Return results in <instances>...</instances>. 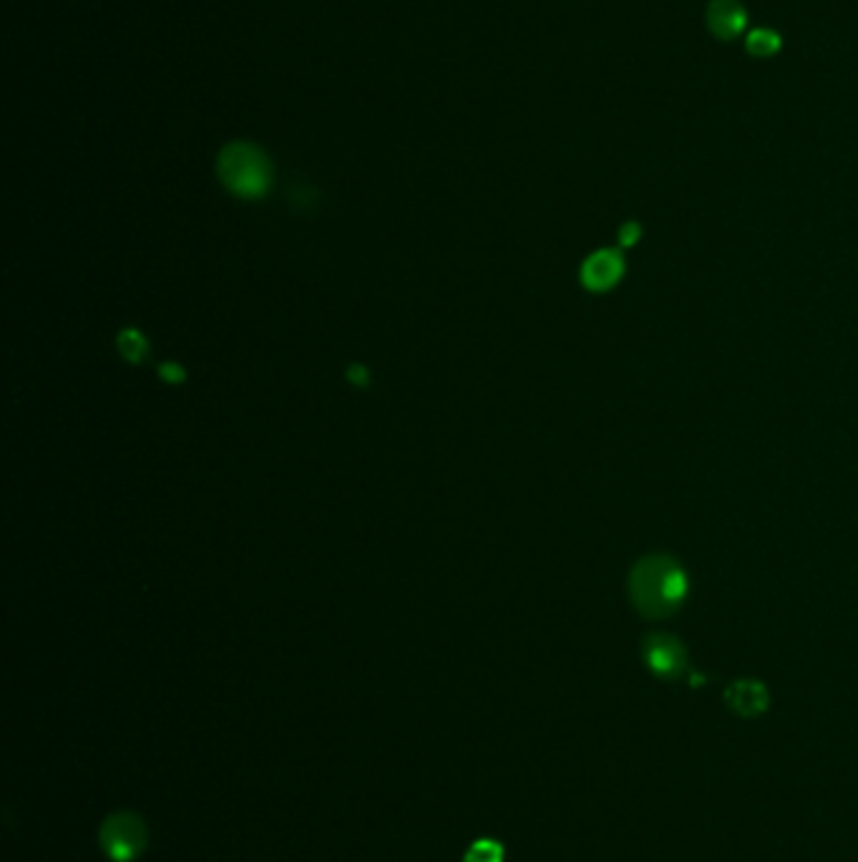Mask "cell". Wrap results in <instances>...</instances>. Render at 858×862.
<instances>
[{
  "instance_id": "cell-1",
  "label": "cell",
  "mask_w": 858,
  "mask_h": 862,
  "mask_svg": "<svg viewBox=\"0 0 858 862\" xmlns=\"http://www.w3.org/2000/svg\"><path fill=\"white\" fill-rule=\"evenodd\" d=\"M688 596V575L668 555H647L629 575V598L647 618L675 613Z\"/></svg>"
},
{
  "instance_id": "cell-2",
  "label": "cell",
  "mask_w": 858,
  "mask_h": 862,
  "mask_svg": "<svg viewBox=\"0 0 858 862\" xmlns=\"http://www.w3.org/2000/svg\"><path fill=\"white\" fill-rule=\"evenodd\" d=\"M222 185L242 199H260L273 187V162L260 146L250 142L227 144L217 160Z\"/></svg>"
},
{
  "instance_id": "cell-3",
  "label": "cell",
  "mask_w": 858,
  "mask_h": 862,
  "mask_svg": "<svg viewBox=\"0 0 858 862\" xmlns=\"http://www.w3.org/2000/svg\"><path fill=\"white\" fill-rule=\"evenodd\" d=\"M101 850L113 862H134L146 850L148 832L136 812H113L101 825Z\"/></svg>"
},
{
  "instance_id": "cell-4",
  "label": "cell",
  "mask_w": 858,
  "mask_h": 862,
  "mask_svg": "<svg viewBox=\"0 0 858 862\" xmlns=\"http://www.w3.org/2000/svg\"><path fill=\"white\" fill-rule=\"evenodd\" d=\"M705 23L717 41H733L746 31L748 11L740 0H711L705 11Z\"/></svg>"
},
{
  "instance_id": "cell-5",
  "label": "cell",
  "mask_w": 858,
  "mask_h": 862,
  "mask_svg": "<svg viewBox=\"0 0 858 862\" xmlns=\"http://www.w3.org/2000/svg\"><path fill=\"white\" fill-rule=\"evenodd\" d=\"M645 661L658 676H680V670L688 664V656L678 639L668 633H654L645 641Z\"/></svg>"
},
{
  "instance_id": "cell-6",
  "label": "cell",
  "mask_w": 858,
  "mask_h": 862,
  "mask_svg": "<svg viewBox=\"0 0 858 862\" xmlns=\"http://www.w3.org/2000/svg\"><path fill=\"white\" fill-rule=\"evenodd\" d=\"M622 273H625V260H622L617 250L604 248L584 260L582 283H584V287H590V291H594V293H604V291H609L612 285L619 283Z\"/></svg>"
},
{
  "instance_id": "cell-7",
  "label": "cell",
  "mask_w": 858,
  "mask_h": 862,
  "mask_svg": "<svg viewBox=\"0 0 858 862\" xmlns=\"http://www.w3.org/2000/svg\"><path fill=\"white\" fill-rule=\"evenodd\" d=\"M781 33L773 29H752L746 39V51L756 58H770L781 51Z\"/></svg>"
},
{
  "instance_id": "cell-8",
  "label": "cell",
  "mask_w": 858,
  "mask_h": 862,
  "mask_svg": "<svg viewBox=\"0 0 858 862\" xmlns=\"http://www.w3.org/2000/svg\"><path fill=\"white\" fill-rule=\"evenodd\" d=\"M728 696H730L733 707L738 709V711H746V713L758 711L766 703V694H763V689H760L758 684H738V686H733Z\"/></svg>"
},
{
  "instance_id": "cell-9",
  "label": "cell",
  "mask_w": 858,
  "mask_h": 862,
  "mask_svg": "<svg viewBox=\"0 0 858 862\" xmlns=\"http://www.w3.org/2000/svg\"><path fill=\"white\" fill-rule=\"evenodd\" d=\"M117 343H119L121 356H124V359H127L129 363H142V361L146 359L148 343H146V338H144L142 334H139L136 328L121 330Z\"/></svg>"
},
{
  "instance_id": "cell-10",
  "label": "cell",
  "mask_w": 858,
  "mask_h": 862,
  "mask_svg": "<svg viewBox=\"0 0 858 862\" xmlns=\"http://www.w3.org/2000/svg\"><path fill=\"white\" fill-rule=\"evenodd\" d=\"M463 862H504V848L496 840H479L471 844Z\"/></svg>"
},
{
  "instance_id": "cell-11",
  "label": "cell",
  "mask_w": 858,
  "mask_h": 862,
  "mask_svg": "<svg viewBox=\"0 0 858 862\" xmlns=\"http://www.w3.org/2000/svg\"><path fill=\"white\" fill-rule=\"evenodd\" d=\"M160 377L164 379V381H169V383H179V381H184V377H187V373H184V369H182V365L179 363H162L160 365Z\"/></svg>"
},
{
  "instance_id": "cell-12",
  "label": "cell",
  "mask_w": 858,
  "mask_h": 862,
  "mask_svg": "<svg viewBox=\"0 0 858 862\" xmlns=\"http://www.w3.org/2000/svg\"><path fill=\"white\" fill-rule=\"evenodd\" d=\"M348 381H353L355 386H367V369L365 365H350L348 369Z\"/></svg>"
},
{
  "instance_id": "cell-13",
  "label": "cell",
  "mask_w": 858,
  "mask_h": 862,
  "mask_svg": "<svg viewBox=\"0 0 858 862\" xmlns=\"http://www.w3.org/2000/svg\"><path fill=\"white\" fill-rule=\"evenodd\" d=\"M619 238H622V245H632V242L639 238V225H635V222H629L627 225V228L625 230H622V234H619Z\"/></svg>"
}]
</instances>
